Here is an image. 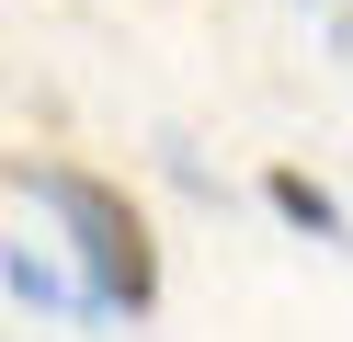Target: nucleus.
<instances>
[{
  "label": "nucleus",
  "instance_id": "obj_1",
  "mask_svg": "<svg viewBox=\"0 0 353 342\" xmlns=\"http://www.w3.org/2000/svg\"><path fill=\"white\" fill-rule=\"evenodd\" d=\"M23 194L69 228L80 308H103V319H148L160 308V240H148V205L125 194V182L80 171V160H23Z\"/></svg>",
  "mask_w": 353,
  "mask_h": 342
},
{
  "label": "nucleus",
  "instance_id": "obj_2",
  "mask_svg": "<svg viewBox=\"0 0 353 342\" xmlns=\"http://www.w3.org/2000/svg\"><path fill=\"white\" fill-rule=\"evenodd\" d=\"M262 205H274L285 228H307V240H353V217H342V194H330V182H307L296 160H274V171H262Z\"/></svg>",
  "mask_w": 353,
  "mask_h": 342
},
{
  "label": "nucleus",
  "instance_id": "obj_3",
  "mask_svg": "<svg viewBox=\"0 0 353 342\" xmlns=\"http://www.w3.org/2000/svg\"><path fill=\"white\" fill-rule=\"evenodd\" d=\"M342 57H353V12H342Z\"/></svg>",
  "mask_w": 353,
  "mask_h": 342
}]
</instances>
